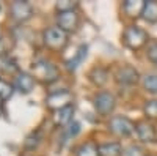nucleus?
I'll use <instances>...</instances> for the list:
<instances>
[{"label":"nucleus","mask_w":157,"mask_h":156,"mask_svg":"<svg viewBox=\"0 0 157 156\" xmlns=\"http://www.w3.org/2000/svg\"><path fill=\"white\" fill-rule=\"evenodd\" d=\"M123 41L129 49L137 50L148 43V33L137 25H129L123 33Z\"/></svg>","instance_id":"f257e3e1"},{"label":"nucleus","mask_w":157,"mask_h":156,"mask_svg":"<svg viewBox=\"0 0 157 156\" xmlns=\"http://www.w3.org/2000/svg\"><path fill=\"white\" fill-rule=\"evenodd\" d=\"M44 43L52 50H61L68 43V33L60 27H50L44 32Z\"/></svg>","instance_id":"f03ea898"},{"label":"nucleus","mask_w":157,"mask_h":156,"mask_svg":"<svg viewBox=\"0 0 157 156\" xmlns=\"http://www.w3.org/2000/svg\"><path fill=\"white\" fill-rule=\"evenodd\" d=\"M110 131L120 137H127L135 131V125L126 117H113L109 123Z\"/></svg>","instance_id":"7ed1b4c3"},{"label":"nucleus","mask_w":157,"mask_h":156,"mask_svg":"<svg viewBox=\"0 0 157 156\" xmlns=\"http://www.w3.org/2000/svg\"><path fill=\"white\" fill-rule=\"evenodd\" d=\"M47 106L54 110H60V109H64L68 106H72V95L68 92V90H58L55 93H50L47 96Z\"/></svg>","instance_id":"20e7f679"},{"label":"nucleus","mask_w":157,"mask_h":156,"mask_svg":"<svg viewBox=\"0 0 157 156\" xmlns=\"http://www.w3.org/2000/svg\"><path fill=\"white\" fill-rule=\"evenodd\" d=\"M33 71H35V76L39 77V79L44 81V82H52L58 77L57 68L50 62H38V63H35Z\"/></svg>","instance_id":"39448f33"},{"label":"nucleus","mask_w":157,"mask_h":156,"mask_svg":"<svg viewBox=\"0 0 157 156\" xmlns=\"http://www.w3.org/2000/svg\"><path fill=\"white\" fill-rule=\"evenodd\" d=\"M115 106H116V99H115V96H113L112 93H109V92H101V93L94 98V107H96V110H98L99 114H102V115L112 114L113 109H115Z\"/></svg>","instance_id":"423d86ee"},{"label":"nucleus","mask_w":157,"mask_h":156,"mask_svg":"<svg viewBox=\"0 0 157 156\" xmlns=\"http://www.w3.org/2000/svg\"><path fill=\"white\" fill-rule=\"evenodd\" d=\"M33 14V8L29 2H24V0H16L11 5V16L13 19H16L17 22H24L30 19Z\"/></svg>","instance_id":"0eeeda50"},{"label":"nucleus","mask_w":157,"mask_h":156,"mask_svg":"<svg viewBox=\"0 0 157 156\" xmlns=\"http://www.w3.org/2000/svg\"><path fill=\"white\" fill-rule=\"evenodd\" d=\"M57 22H58V27L68 33V32L75 30L77 24H78V16L75 11H63L58 14Z\"/></svg>","instance_id":"6e6552de"},{"label":"nucleus","mask_w":157,"mask_h":156,"mask_svg":"<svg viewBox=\"0 0 157 156\" xmlns=\"http://www.w3.org/2000/svg\"><path fill=\"white\" fill-rule=\"evenodd\" d=\"M135 131H137V136L141 142H155L157 139V133L151 123L148 122H140L135 125Z\"/></svg>","instance_id":"1a4fd4ad"},{"label":"nucleus","mask_w":157,"mask_h":156,"mask_svg":"<svg viewBox=\"0 0 157 156\" xmlns=\"http://www.w3.org/2000/svg\"><path fill=\"white\" fill-rule=\"evenodd\" d=\"M116 79L123 85H132L138 81V71L132 66H123L116 74Z\"/></svg>","instance_id":"9d476101"},{"label":"nucleus","mask_w":157,"mask_h":156,"mask_svg":"<svg viewBox=\"0 0 157 156\" xmlns=\"http://www.w3.org/2000/svg\"><path fill=\"white\" fill-rule=\"evenodd\" d=\"M14 87L19 90L21 93H30L32 90H33V87H35L33 76L29 74V73H19L17 77H16Z\"/></svg>","instance_id":"9b49d317"},{"label":"nucleus","mask_w":157,"mask_h":156,"mask_svg":"<svg viewBox=\"0 0 157 156\" xmlns=\"http://www.w3.org/2000/svg\"><path fill=\"white\" fill-rule=\"evenodd\" d=\"M123 8H124L127 16L137 18V16H141L143 8H145V2L143 0H126Z\"/></svg>","instance_id":"f8f14e48"},{"label":"nucleus","mask_w":157,"mask_h":156,"mask_svg":"<svg viewBox=\"0 0 157 156\" xmlns=\"http://www.w3.org/2000/svg\"><path fill=\"white\" fill-rule=\"evenodd\" d=\"M72 115H74V107L72 106H68L64 109H60V110H55V115H54V122L60 126H64V125H69L71 120H72Z\"/></svg>","instance_id":"ddd939ff"},{"label":"nucleus","mask_w":157,"mask_h":156,"mask_svg":"<svg viewBox=\"0 0 157 156\" xmlns=\"http://www.w3.org/2000/svg\"><path fill=\"white\" fill-rule=\"evenodd\" d=\"M101 156H123V147L118 142H107V144L99 145Z\"/></svg>","instance_id":"4468645a"},{"label":"nucleus","mask_w":157,"mask_h":156,"mask_svg":"<svg viewBox=\"0 0 157 156\" xmlns=\"http://www.w3.org/2000/svg\"><path fill=\"white\" fill-rule=\"evenodd\" d=\"M141 18L145 19L149 24L157 22V2L154 0H149V2H145V8H143Z\"/></svg>","instance_id":"2eb2a0df"},{"label":"nucleus","mask_w":157,"mask_h":156,"mask_svg":"<svg viewBox=\"0 0 157 156\" xmlns=\"http://www.w3.org/2000/svg\"><path fill=\"white\" fill-rule=\"evenodd\" d=\"M14 36H13L10 32H3L0 35V52H2V55H6L8 52L14 47Z\"/></svg>","instance_id":"dca6fc26"},{"label":"nucleus","mask_w":157,"mask_h":156,"mask_svg":"<svg viewBox=\"0 0 157 156\" xmlns=\"http://www.w3.org/2000/svg\"><path fill=\"white\" fill-rule=\"evenodd\" d=\"M0 70H2L3 73L13 74V73L17 71V65H16V62L13 60L10 55H2V57H0Z\"/></svg>","instance_id":"f3484780"},{"label":"nucleus","mask_w":157,"mask_h":156,"mask_svg":"<svg viewBox=\"0 0 157 156\" xmlns=\"http://www.w3.org/2000/svg\"><path fill=\"white\" fill-rule=\"evenodd\" d=\"M77 156H101L99 154V147H96L94 144H83L80 148L77 150Z\"/></svg>","instance_id":"a211bd4d"},{"label":"nucleus","mask_w":157,"mask_h":156,"mask_svg":"<svg viewBox=\"0 0 157 156\" xmlns=\"http://www.w3.org/2000/svg\"><path fill=\"white\" fill-rule=\"evenodd\" d=\"M14 87H13L10 82H6V81H3V79H0V101H6V99H10L11 98V95H13V90Z\"/></svg>","instance_id":"6ab92c4d"},{"label":"nucleus","mask_w":157,"mask_h":156,"mask_svg":"<svg viewBox=\"0 0 157 156\" xmlns=\"http://www.w3.org/2000/svg\"><path fill=\"white\" fill-rule=\"evenodd\" d=\"M143 87L149 93H157V74H148L143 79Z\"/></svg>","instance_id":"aec40b11"},{"label":"nucleus","mask_w":157,"mask_h":156,"mask_svg":"<svg viewBox=\"0 0 157 156\" xmlns=\"http://www.w3.org/2000/svg\"><path fill=\"white\" fill-rule=\"evenodd\" d=\"M90 77H91V81H93L94 84H98V85H102L104 82L107 81V73L104 71L102 68H94L93 71H91Z\"/></svg>","instance_id":"412c9836"},{"label":"nucleus","mask_w":157,"mask_h":156,"mask_svg":"<svg viewBox=\"0 0 157 156\" xmlns=\"http://www.w3.org/2000/svg\"><path fill=\"white\" fill-rule=\"evenodd\" d=\"M143 110H145V115L148 117V118H157V99L146 101Z\"/></svg>","instance_id":"4be33fe9"},{"label":"nucleus","mask_w":157,"mask_h":156,"mask_svg":"<svg viewBox=\"0 0 157 156\" xmlns=\"http://www.w3.org/2000/svg\"><path fill=\"white\" fill-rule=\"evenodd\" d=\"M85 55H86V46H80V49H78V52H77V55H75L72 60L68 62V68H69V70H75L77 65L83 60Z\"/></svg>","instance_id":"5701e85b"},{"label":"nucleus","mask_w":157,"mask_h":156,"mask_svg":"<svg viewBox=\"0 0 157 156\" xmlns=\"http://www.w3.org/2000/svg\"><path fill=\"white\" fill-rule=\"evenodd\" d=\"M57 8L60 10V13L63 11H74L77 8V2H72V0H60L57 3Z\"/></svg>","instance_id":"b1692460"},{"label":"nucleus","mask_w":157,"mask_h":156,"mask_svg":"<svg viewBox=\"0 0 157 156\" xmlns=\"http://www.w3.org/2000/svg\"><path fill=\"white\" fill-rule=\"evenodd\" d=\"M148 58L157 65V41H149L148 43V50H146Z\"/></svg>","instance_id":"393cba45"},{"label":"nucleus","mask_w":157,"mask_h":156,"mask_svg":"<svg viewBox=\"0 0 157 156\" xmlns=\"http://www.w3.org/2000/svg\"><path fill=\"white\" fill-rule=\"evenodd\" d=\"M123 156H146V154H145V151H143V148L132 145V147H129L127 150L123 151Z\"/></svg>","instance_id":"a878e982"},{"label":"nucleus","mask_w":157,"mask_h":156,"mask_svg":"<svg viewBox=\"0 0 157 156\" xmlns=\"http://www.w3.org/2000/svg\"><path fill=\"white\" fill-rule=\"evenodd\" d=\"M78 123H72L71 126H69V129H68V136H75L77 133H78Z\"/></svg>","instance_id":"bb28decb"},{"label":"nucleus","mask_w":157,"mask_h":156,"mask_svg":"<svg viewBox=\"0 0 157 156\" xmlns=\"http://www.w3.org/2000/svg\"><path fill=\"white\" fill-rule=\"evenodd\" d=\"M146 156H155V154H146Z\"/></svg>","instance_id":"cd10ccee"}]
</instances>
